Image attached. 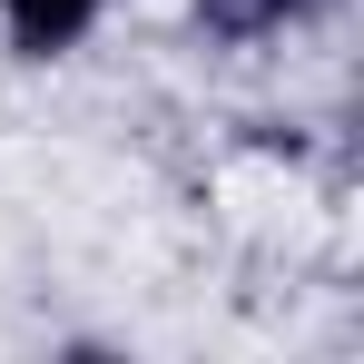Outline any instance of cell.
Returning <instances> with one entry per match:
<instances>
[{
  "label": "cell",
  "mask_w": 364,
  "mask_h": 364,
  "mask_svg": "<svg viewBox=\"0 0 364 364\" xmlns=\"http://www.w3.org/2000/svg\"><path fill=\"white\" fill-rule=\"evenodd\" d=\"M178 10L207 50H286V40H315L345 0H178Z\"/></svg>",
  "instance_id": "obj_1"
},
{
  "label": "cell",
  "mask_w": 364,
  "mask_h": 364,
  "mask_svg": "<svg viewBox=\"0 0 364 364\" xmlns=\"http://www.w3.org/2000/svg\"><path fill=\"white\" fill-rule=\"evenodd\" d=\"M99 20H109V0H0V50L20 69H60L99 40Z\"/></svg>",
  "instance_id": "obj_2"
}]
</instances>
